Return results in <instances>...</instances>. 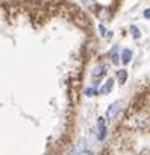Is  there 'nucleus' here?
<instances>
[{
    "label": "nucleus",
    "mask_w": 150,
    "mask_h": 155,
    "mask_svg": "<svg viewBox=\"0 0 150 155\" xmlns=\"http://www.w3.org/2000/svg\"><path fill=\"white\" fill-rule=\"evenodd\" d=\"M118 110H120V102H115V104H112L108 110H106V117L108 119H112L117 113H118Z\"/></svg>",
    "instance_id": "nucleus-1"
},
{
    "label": "nucleus",
    "mask_w": 150,
    "mask_h": 155,
    "mask_svg": "<svg viewBox=\"0 0 150 155\" xmlns=\"http://www.w3.org/2000/svg\"><path fill=\"white\" fill-rule=\"evenodd\" d=\"M105 135H106L105 122H103V119H99V132H97V138H99V140H103Z\"/></svg>",
    "instance_id": "nucleus-2"
},
{
    "label": "nucleus",
    "mask_w": 150,
    "mask_h": 155,
    "mask_svg": "<svg viewBox=\"0 0 150 155\" xmlns=\"http://www.w3.org/2000/svg\"><path fill=\"white\" fill-rule=\"evenodd\" d=\"M112 87H114V79H108V81L105 82V85L100 88V93H102V94H106V93H109V91L112 90Z\"/></svg>",
    "instance_id": "nucleus-3"
},
{
    "label": "nucleus",
    "mask_w": 150,
    "mask_h": 155,
    "mask_svg": "<svg viewBox=\"0 0 150 155\" xmlns=\"http://www.w3.org/2000/svg\"><path fill=\"white\" fill-rule=\"evenodd\" d=\"M130 59H132V50L124 49V50L121 52V61H123L124 64H127V62H130Z\"/></svg>",
    "instance_id": "nucleus-4"
},
{
    "label": "nucleus",
    "mask_w": 150,
    "mask_h": 155,
    "mask_svg": "<svg viewBox=\"0 0 150 155\" xmlns=\"http://www.w3.org/2000/svg\"><path fill=\"white\" fill-rule=\"evenodd\" d=\"M105 73H106V67H105V65H96V68H94V71H93V74H94L96 78L103 76Z\"/></svg>",
    "instance_id": "nucleus-5"
},
{
    "label": "nucleus",
    "mask_w": 150,
    "mask_h": 155,
    "mask_svg": "<svg viewBox=\"0 0 150 155\" xmlns=\"http://www.w3.org/2000/svg\"><path fill=\"white\" fill-rule=\"evenodd\" d=\"M85 147H87V141H85V140H81V141L78 143V146L74 147V152H76V153H82V152L85 150Z\"/></svg>",
    "instance_id": "nucleus-6"
},
{
    "label": "nucleus",
    "mask_w": 150,
    "mask_h": 155,
    "mask_svg": "<svg viewBox=\"0 0 150 155\" xmlns=\"http://www.w3.org/2000/svg\"><path fill=\"white\" fill-rule=\"evenodd\" d=\"M117 76H118V79H120V84H124V82H126V78H127L126 70H120V71L117 73Z\"/></svg>",
    "instance_id": "nucleus-7"
},
{
    "label": "nucleus",
    "mask_w": 150,
    "mask_h": 155,
    "mask_svg": "<svg viewBox=\"0 0 150 155\" xmlns=\"http://www.w3.org/2000/svg\"><path fill=\"white\" fill-rule=\"evenodd\" d=\"M130 32L133 34V38H136V40L141 37V32H139V29L136 26H130Z\"/></svg>",
    "instance_id": "nucleus-8"
},
{
    "label": "nucleus",
    "mask_w": 150,
    "mask_h": 155,
    "mask_svg": "<svg viewBox=\"0 0 150 155\" xmlns=\"http://www.w3.org/2000/svg\"><path fill=\"white\" fill-rule=\"evenodd\" d=\"M96 91H97L96 88H88V90L85 91V94H87V96H94V93H96Z\"/></svg>",
    "instance_id": "nucleus-9"
},
{
    "label": "nucleus",
    "mask_w": 150,
    "mask_h": 155,
    "mask_svg": "<svg viewBox=\"0 0 150 155\" xmlns=\"http://www.w3.org/2000/svg\"><path fill=\"white\" fill-rule=\"evenodd\" d=\"M99 31H100V32H102V35H106V31H105V28H103V26H102V25H100V26H99Z\"/></svg>",
    "instance_id": "nucleus-10"
},
{
    "label": "nucleus",
    "mask_w": 150,
    "mask_h": 155,
    "mask_svg": "<svg viewBox=\"0 0 150 155\" xmlns=\"http://www.w3.org/2000/svg\"><path fill=\"white\" fill-rule=\"evenodd\" d=\"M112 62H114V64H118V55H114V56H112Z\"/></svg>",
    "instance_id": "nucleus-11"
},
{
    "label": "nucleus",
    "mask_w": 150,
    "mask_h": 155,
    "mask_svg": "<svg viewBox=\"0 0 150 155\" xmlns=\"http://www.w3.org/2000/svg\"><path fill=\"white\" fill-rule=\"evenodd\" d=\"M144 17H145V18H148V17H150V11H148V9H145V11H144Z\"/></svg>",
    "instance_id": "nucleus-12"
}]
</instances>
